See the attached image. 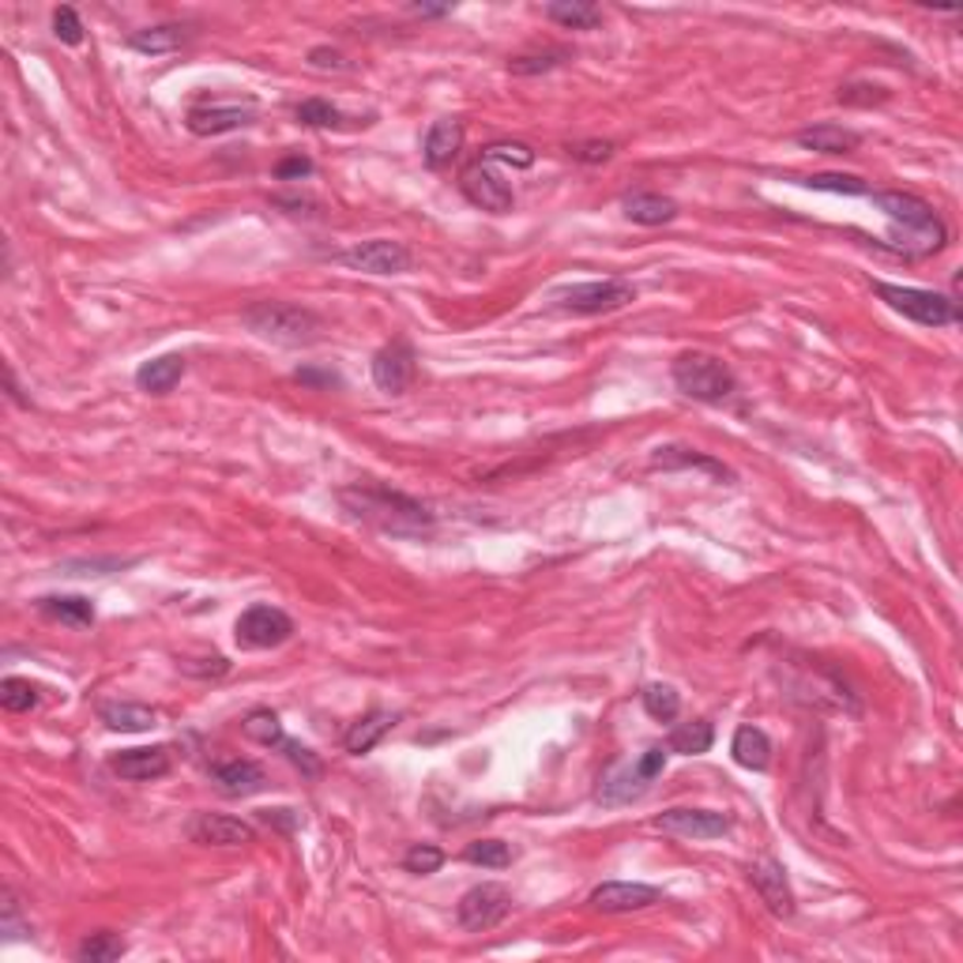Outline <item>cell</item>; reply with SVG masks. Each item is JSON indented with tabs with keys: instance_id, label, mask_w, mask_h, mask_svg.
Segmentation results:
<instances>
[{
	"instance_id": "obj_34",
	"label": "cell",
	"mask_w": 963,
	"mask_h": 963,
	"mask_svg": "<svg viewBox=\"0 0 963 963\" xmlns=\"http://www.w3.org/2000/svg\"><path fill=\"white\" fill-rule=\"evenodd\" d=\"M799 185L813 193H840V196H869V185L854 173H809V178H794Z\"/></svg>"
},
{
	"instance_id": "obj_3",
	"label": "cell",
	"mask_w": 963,
	"mask_h": 963,
	"mask_svg": "<svg viewBox=\"0 0 963 963\" xmlns=\"http://www.w3.org/2000/svg\"><path fill=\"white\" fill-rule=\"evenodd\" d=\"M241 324L256 339L276 346H313L324 331V320L317 313L294 302H256L241 313Z\"/></svg>"
},
{
	"instance_id": "obj_6",
	"label": "cell",
	"mask_w": 963,
	"mask_h": 963,
	"mask_svg": "<svg viewBox=\"0 0 963 963\" xmlns=\"http://www.w3.org/2000/svg\"><path fill=\"white\" fill-rule=\"evenodd\" d=\"M874 294L881 297L892 313L923 324V328H949L960 320L956 297L937 294V290H918V287H895V282H874Z\"/></svg>"
},
{
	"instance_id": "obj_29",
	"label": "cell",
	"mask_w": 963,
	"mask_h": 963,
	"mask_svg": "<svg viewBox=\"0 0 963 963\" xmlns=\"http://www.w3.org/2000/svg\"><path fill=\"white\" fill-rule=\"evenodd\" d=\"M185 41H188V27H185V23H162V27L136 31V35L129 38V46L136 49V53L159 57V53H173V49H181Z\"/></svg>"
},
{
	"instance_id": "obj_12",
	"label": "cell",
	"mask_w": 963,
	"mask_h": 963,
	"mask_svg": "<svg viewBox=\"0 0 963 963\" xmlns=\"http://www.w3.org/2000/svg\"><path fill=\"white\" fill-rule=\"evenodd\" d=\"M414 373H418V354H414V346L406 339H392V343L373 354V385L380 392L403 395L414 385Z\"/></svg>"
},
{
	"instance_id": "obj_18",
	"label": "cell",
	"mask_w": 963,
	"mask_h": 963,
	"mask_svg": "<svg viewBox=\"0 0 963 963\" xmlns=\"http://www.w3.org/2000/svg\"><path fill=\"white\" fill-rule=\"evenodd\" d=\"M651 467L655 471H704V475L719 478V481H734V471L727 467L722 460L708 452H696L688 444H662L651 452Z\"/></svg>"
},
{
	"instance_id": "obj_13",
	"label": "cell",
	"mask_w": 963,
	"mask_h": 963,
	"mask_svg": "<svg viewBox=\"0 0 963 963\" xmlns=\"http://www.w3.org/2000/svg\"><path fill=\"white\" fill-rule=\"evenodd\" d=\"M253 121H256L253 98H245V102H204L185 113V124L193 136H222V132H237Z\"/></svg>"
},
{
	"instance_id": "obj_24",
	"label": "cell",
	"mask_w": 963,
	"mask_h": 963,
	"mask_svg": "<svg viewBox=\"0 0 963 963\" xmlns=\"http://www.w3.org/2000/svg\"><path fill=\"white\" fill-rule=\"evenodd\" d=\"M621 207H625V219L636 227H667L678 219V204L662 193H629Z\"/></svg>"
},
{
	"instance_id": "obj_1",
	"label": "cell",
	"mask_w": 963,
	"mask_h": 963,
	"mask_svg": "<svg viewBox=\"0 0 963 963\" xmlns=\"http://www.w3.org/2000/svg\"><path fill=\"white\" fill-rule=\"evenodd\" d=\"M339 504L351 512L354 520L369 523V527L385 531L395 538H418L434 531V512L422 501L400 493V489L385 486V481H354V486L339 489Z\"/></svg>"
},
{
	"instance_id": "obj_32",
	"label": "cell",
	"mask_w": 963,
	"mask_h": 963,
	"mask_svg": "<svg viewBox=\"0 0 963 963\" xmlns=\"http://www.w3.org/2000/svg\"><path fill=\"white\" fill-rule=\"evenodd\" d=\"M124 952H129V944H124L121 934H113V929H98V934H87L80 941L76 960L80 963H113V960H121Z\"/></svg>"
},
{
	"instance_id": "obj_43",
	"label": "cell",
	"mask_w": 963,
	"mask_h": 963,
	"mask_svg": "<svg viewBox=\"0 0 963 963\" xmlns=\"http://www.w3.org/2000/svg\"><path fill=\"white\" fill-rule=\"evenodd\" d=\"M888 90L885 87H874V83H846V87H840V102L846 106H877L885 102Z\"/></svg>"
},
{
	"instance_id": "obj_27",
	"label": "cell",
	"mask_w": 963,
	"mask_h": 963,
	"mask_svg": "<svg viewBox=\"0 0 963 963\" xmlns=\"http://www.w3.org/2000/svg\"><path fill=\"white\" fill-rule=\"evenodd\" d=\"M38 610L46 613V618L64 621V625H76V629L95 625V602L83 599V595H46V599H38Z\"/></svg>"
},
{
	"instance_id": "obj_37",
	"label": "cell",
	"mask_w": 963,
	"mask_h": 963,
	"mask_svg": "<svg viewBox=\"0 0 963 963\" xmlns=\"http://www.w3.org/2000/svg\"><path fill=\"white\" fill-rule=\"evenodd\" d=\"M463 858L481 869H504V866H512V846L501 840H478V843H467Z\"/></svg>"
},
{
	"instance_id": "obj_25",
	"label": "cell",
	"mask_w": 963,
	"mask_h": 963,
	"mask_svg": "<svg viewBox=\"0 0 963 963\" xmlns=\"http://www.w3.org/2000/svg\"><path fill=\"white\" fill-rule=\"evenodd\" d=\"M98 719H102L110 730H121V734H144V730H151L155 722H159L155 708H147V704H132V700L102 704V708H98Z\"/></svg>"
},
{
	"instance_id": "obj_45",
	"label": "cell",
	"mask_w": 963,
	"mask_h": 963,
	"mask_svg": "<svg viewBox=\"0 0 963 963\" xmlns=\"http://www.w3.org/2000/svg\"><path fill=\"white\" fill-rule=\"evenodd\" d=\"M309 69H317V72H351V61H346L339 49L317 46V49H309Z\"/></svg>"
},
{
	"instance_id": "obj_7",
	"label": "cell",
	"mask_w": 963,
	"mask_h": 963,
	"mask_svg": "<svg viewBox=\"0 0 963 963\" xmlns=\"http://www.w3.org/2000/svg\"><path fill=\"white\" fill-rule=\"evenodd\" d=\"M629 302H636V287L625 279H595V282H576L553 294V309L576 313V317H599V313L625 309Z\"/></svg>"
},
{
	"instance_id": "obj_19",
	"label": "cell",
	"mask_w": 963,
	"mask_h": 963,
	"mask_svg": "<svg viewBox=\"0 0 963 963\" xmlns=\"http://www.w3.org/2000/svg\"><path fill=\"white\" fill-rule=\"evenodd\" d=\"M211 779L215 787H219L227 799H245V794H256L264 791V783H268V776H264V768L256 760H245V757H234V760H219L211 768Z\"/></svg>"
},
{
	"instance_id": "obj_2",
	"label": "cell",
	"mask_w": 963,
	"mask_h": 963,
	"mask_svg": "<svg viewBox=\"0 0 963 963\" xmlns=\"http://www.w3.org/2000/svg\"><path fill=\"white\" fill-rule=\"evenodd\" d=\"M869 200L892 222L895 253L911 256V260H923V256L941 253L944 241H949V227H944L941 215H937L923 196L895 193V188H877V193L869 188Z\"/></svg>"
},
{
	"instance_id": "obj_40",
	"label": "cell",
	"mask_w": 963,
	"mask_h": 963,
	"mask_svg": "<svg viewBox=\"0 0 963 963\" xmlns=\"http://www.w3.org/2000/svg\"><path fill=\"white\" fill-rule=\"evenodd\" d=\"M481 162H504L516 166V170H527V166H535V151L527 144H516V139H501V144H489L481 151Z\"/></svg>"
},
{
	"instance_id": "obj_30",
	"label": "cell",
	"mask_w": 963,
	"mask_h": 963,
	"mask_svg": "<svg viewBox=\"0 0 963 963\" xmlns=\"http://www.w3.org/2000/svg\"><path fill=\"white\" fill-rule=\"evenodd\" d=\"M711 742H716V727H711L708 719H696V722H678V727L670 730L667 749L682 753V757H700V753L711 749Z\"/></svg>"
},
{
	"instance_id": "obj_21",
	"label": "cell",
	"mask_w": 963,
	"mask_h": 963,
	"mask_svg": "<svg viewBox=\"0 0 963 963\" xmlns=\"http://www.w3.org/2000/svg\"><path fill=\"white\" fill-rule=\"evenodd\" d=\"M463 151V124L444 118V121H434L426 132V144H422V159H426L429 170H444V166H452L455 155Z\"/></svg>"
},
{
	"instance_id": "obj_15",
	"label": "cell",
	"mask_w": 963,
	"mask_h": 963,
	"mask_svg": "<svg viewBox=\"0 0 963 963\" xmlns=\"http://www.w3.org/2000/svg\"><path fill=\"white\" fill-rule=\"evenodd\" d=\"M188 840L204 846H245L256 843V828L241 817H227V813H196L188 820Z\"/></svg>"
},
{
	"instance_id": "obj_9",
	"label": "cell",
	"mask_w": 963,
	"mask_h": 963,
	"mask_svg": "<svg viewBox=\"0 0 963 963\" xmlns=\"http://www.w3.org/2000/svg\"><path fill=\"white\" fill-rule=\"evenodd\" d=\"M512 911V892L504 885H475L471 892H463L460 907H455V918H460L463 929L471 934H486V929L501 926Z\"/></svg>"
},
{
	"instance_id": "obj_23",
	"label": "cell",
	"mask_w": 963,
	"mask_h": 963,
	"mask_svg": "<svg viewBox=\"0 0 963 963\" xmlns=\"http://www.w3.org/2000/svg\"><path fill=\"white\" fill-rule=\"evenodd\" d=\"M185 354H162V358H151L136 369V388L139 392H151V395H166L181 385L185 377Z\"/></svg>"
},
{
	"instance_id": "obj_41",
	"label": "cell",
	"mask_w": 963,
	"mask_h": 963,
	"mask_svg": "<svg viewBox=\"0 0 963 963\" xmlns=\"http://www.w3.org/2000/svg\"><path fill=\"white\" fill-rule=\"evenodd\" d=\"M569 57H572L569 49H546V53H535V57H516L509 69H512V76H538V72L561 69Z\"/></svg>"
},
{
	"instance_id": "obj_22",
	"label": "cell",
	"mask_w": 963,
	"mask_h": 963,
	"mask_svg": "<svg viewBox=\"0 0 963 963\" xmlns=\"http://www.w3.org/2000/svg\"><path fill=\"white\" fill-rule=\"evenodd\" d=\"M799 147H805V151H817V155H851L858 151L862 136L854 129H843V124H813V129H802L799 136Z\"/></svg>"
},
{
	"instance_id": "obj_39",
	"label": "cell",
	"mask_w": 963,
	"mask_h": 963,
	"mask_svg": "<svg viewBox=\"0 0 963 963\" xmlns=\"http://www.w3.org/2000/svg\"><path fill=\"white\" fill-rule=\"evenodd\" d=\"M441 866H444V851H441V846H434V843L406 846V854H403V869H406V874L429 877V874H437Z\"/></svg>"
},
{
	"instance_id": "obj_47",
	"label": "cell",
	"mask_w": 963,
	"mask_h": 963,
	"mask_svg": "<svg viewBox=\"0 0 963 963\" xmlns=\"http://www.w3.org/2000/svg\"><path fill=\"white\" fill-rule=\"evenodd\" d=\"M572 159H580V162H610L613 159V144H610V139H587V144L572 147Z\"/></svg>"
},
{
	"instance_id": "obj_8",
	"label": "cell",
	"mask_w": 963,
	"mask_h": 963,
	"mask_svg": "<svg viewBox=\"0 0 963 963\" xmlns=\"http://www.w3.org/2000/svg\"><path fill=\"white\" fill-rule=\"evenodd\" d=\"M234 636L248 651H268V647H279L294 636V621H290V613L279 610V606L256 602L237 618Z\"/></svg>"
},
{
	"instance_id": "obj_11",
	"label": "cell",
	"mask_w": 963,
	"mask_h": 963,
	"mask_svg": "<svg viewBox=\"0 0 963 963\" xmlns=\"http://www.w3.org/2000/svg\"><path fill=\"white\" fill-rule=\"evenodd\" d=\"M460 188H463V196H467L471 204L481 207V211H489V215H509L512 204H516L509 181H504L493 166L481 162V159L471 162L467 170H463Z\"/></svg>"
},
{
	"instance_id": "obj_14",
	"label": "cell",
	"mask_w": 963,
	"mask_h": 963,
	"mask_svg": "<svg viewBox=\"0 0 963 963\" xmlns=\"http://www.w3.org/2000/svg\"><path fill=\"white\" fill-rule=\"evenodd\" d=\"M655 828L682 840H722L730 832V817L716 809H667L655 817Z\"/></svg>"
},
{
	"instance_id": "obj_49",
	"label": "cell",
	"mask_w": 963,
	"mask_h": 963,
	"mask_svg": "<svg viewBox=\"0 0 963 963\" xmlns=\"http://www.w3.org/2000/svg\"><path fill=\"white\" fill-rule=\"evenodd\" d=\"M0 929H4L8 937L31 934V926L20 918V900H15V892H4V923H0Z\"/></svg>"
},
{
	"instance_id": "obj_44",
	"label": "cell",
	"mask_w": 963,
	"mask_h": 963,
	"mask_svg": "<svg viewBox=\"0 0 963 963\" xmlns=\"http://www.w3.org/2000/svg\"><path fill=\"white\" fill-rule=\"evenodd\" d=\"M294 380L305 388H343V377L336 369H317V365H302L294 369Z\"/></svg>"
},
{
	"instance_id": "obj_51",
	"label": "cell",
	"mask_w": 963,
	"mask_h": 963,
	"mask_svg": "<svg viewBox=\"0 0 963 963\" xmlns=\"http://www.w3.org/2000/svg\"><path fill=\"white\" fill-rule=\"evenodd\" d=\"M414 15H426V20H437V15H448L452 4H411Z\"/></svg>"
},
{
	"instance_id": "obj_35",
	"label": "cell",
	"mask_w": 963,
	"mask_h": 963,
	"mask_svg": "<svg viewBox=\"0 0 963 963\" xmlns=\"http://www.w3.org/2000/svg\"><path fill=\"white\" fill-rule=\"evenodd\" d=\"M38 700H41V688L35 682H27V678H4V682H0V704H4L8 711H15V716L35 711Z\"/></svg>"
},
{
	"instance_id": "obj_46",
	"label": "cell",
	"mask_w": 963,
	"mask_h": 963,
	"mask_svg": "<svg viewBox=\"0 0 963 963\" xmlns=\"http://www.w3.org/2000/svg\"><path fill=\"white\" fill-rule=\"evenodd\" d=\"M279 749H282V753H287V757H290V764H294V768H302V771H305V776H309V779H317V776H320V760H317V757H313V749H305V745L290 742V738H287V742H282V745H279Z\"/></svg>"
},
{
	"instance_id": "obj_17",
	"label": "cell",
	"mask_w": 963,
	"mask_h": 963,
	"mask_svg": "<svg viewBox=\"0 0 963 963\" xmlns=\"http://www.w3.org/2000/svg\"><path fill=\"white\" fill-rule=\"evenodd\" d=\"M749 885L757 888L760 903L776 918H791L794 915V892H791V885H787V874H783V866H779V862H771V858L753 862V866H749Z\"/></svg>"
},
{
	"instance_id": "obj_16",
	"label": "cell",
	"mask_w": 963,
	"mask_h": 963,
	"mask_svg": "<svg viewBox=\"0 0 963 963\" xmlns=\"http://www.w3.org/2000/svg\"><path fill=\"white\" fill-rule=\"evenodd\" d=\"M662 900V888L655 885H641V881H606L587 895L595 911L602 915H625V911H644L655 907Z\"/></svg>"
},
{
	"instance_id": "obj_10",
	"label": "cell",
	"mask_w": 963,
	"mask_h": 963,
	"mask_svg": "<svg viewBox=\"0 0 963 963\" xmlns=\"http://www.w3.org/2000/svg\"><path fill=\"white\" fill-rule=\"evenodd\" d=\"M339 260L351 271H365V276H403V271H411V248L392 237H373L351 245Z\"/></svg>"
},
{
	"instance_id": "obj_33",
	"label": "cell",
	"mask_w": 963,
	"mask_h": 963,
	"mask_svg": "<svg viewBox=\"0 0 963 963\" xmlns=\"http://www.w3.org/2000/svg\"><path fill=\"white\" fill-rule=\"evenodd\" d=\"M294 118L297 124H305V129H343L346 124V113L339 110V106H331L328 98H305V102H297Z\"/></svg>"
},
{
	"instance_id": "obj_42",
	"label": "cell",
	"mask_w": 963,
	"mask_h": 963,
	"mask_svg": "<svg viewBox=\"0 0 963 963\" xmlns=\"http://www.w3.org/2000/svg\"><path fill=\"white\" fill-rule=\"evenodd\" d=\"M53 35L64 41V46H83V23L76 15V8H57L53 12Z\"/></svg>"
},
{
	"instance_id": "obj_26",
	"label": "cell",
	"mask_w": 963,
	"mask_h": 963,
	"mask_svg": "<svg viewBox=\"0 0 963 963\" xmlns=\"http://www.w3.org/2000/svg\"><path fill=\"white\" fill-rule=\"evenodd\" d=\"M395 719L400 716H392V711H385V708H373V711H365V716L354 722L351 730H346V738H343V745H346V753H354V757H362V753H369L373 745L380 742V738L388 734V730L395 727Z\"/></svg>"
},
{
	"instance_id": "obj_28",
	"label": "cell",
	"mask_w": 963,
	"mask_h": 963,
	"mask_svg": "<svg viewBox=\"0 0 963 963\" xmlns=\"http://www.w3.org/2000/svg\"><path fill=\"white\" fill-rule=\"evenodd\" d=\"M730 753L742 768L749 771H764L771 760V742L760 727H738L734 730V742H730Z\"/></svg>"
},
{
	"instance_id": "obj_5",
	"label": "cell",
	"mask_w": 963,
	"mask_h": 963,
	"mask_svg": "<svg viewBox=\"0 0 963 963\" xmlns=\"http://www.w3.org/2000/svg\"><path fill=\"white\" fill-rule=\"evenodd\" d=\"M667 753H670L667 745H647L636 760L610 764V768L602 771L599 794H595V799H599L602 805H629V802L644 799L651 779H659L662 768H667Z\"/></svg>"
},
{
	"instance_id": "obj_4",
	"label": "cell",
	"mask_w": 963,
	"mask_h": 963,
	"mask_svg": "<svg viewBox=\"0 0 963 963\" xmlns=\"http://www.w3.org/2000/svg\"><path fill=\"white\" fill-rule=\"evenodd\" d=\"M674 385L678 392L696 403H727L738 392V377L727 362L704 351H685L674 358Z\"/></svg>"
},
{
	"instance_id": "obj_38",
	"label": "cell",
	"mask_w": 963,
	"mask_h": 963,
	"mask_svg": "<svg viewBox=\"0 0 963 963\" xmlns=\"http://www.w3.org/2000/svg\"><path fill=\"white\" fill-rule=\"evenodd\" d=\"M644 711L659 722H674L678 711H682V696L670 685H647L644 688Z\"/></svg>"
},
{
	"instance_id": "obj_31",
	"label": "cell",
	"mask_w": 963,
	"mask_h": 963,
	"mask_svg": "<svg viewBox=\"0 0 963 963\" xmlns=\"http://www.w3.org/2000/svg\"><path fill=\"white\" fill-rule=\"evenodd\" d=\"M546 15L561 23L564 31H595L602 23V8L592 4V0H553Z\"/></svg>"
},
{
	"instance_id": "obj_48",
	"label": "cell",
	"mask_w": 963,
	"mask_h": 963,
	"mask_svg": "<svg viewBox=\"0 0 963 963\" xmlns=\"http://www.w3.org/2000/svg\"><path fill=\"white\" fill-rule=\"evenodd\" d=\"M313 170H317L313 159H305V155H287V159L276 166V178L279 181H302V178H309Z\"/></svg>"
},
{
	"instance_id": "obj_20",
	"label": "cell",
	"mask_w": 963,
	"mask_h": 963,
	"mask_svg": "<svg viewBox=\"0 0 963 963\" xmlns=\"http://www.w3.org/2000/svg\"><path fill=\"white\" fill-rule=\"evenodd\" d=\"M110 768L118 771L129 783H151L170 771V749L166 745H151V749H124L110 760Z\"/></svg>"
},
{
	"instance_id": "obj_50",
	"label": "cell",
	"mask_w": 963,
	"mask_h": 963,
	"mask_svg": "<svg viewBox=\"0 0 963 963\" xmlns=\"http://www.w3.org/2000/svg\"><path fill=\"white\" fill-rule=\"evenodd\" d=\"M264 820H268V825H279V828H287V832H290V828H297V825H302V817H297L294 809H268V813H264Z\"/></svg>"
},
{
	"instance_id": "obj_36",
	"label": "cell",
	"mask_w": 963,
	"mask_h": 963,
	"mask_svg": "<svg viewBox=\"0 0 963 963\" xmlns=\"http://www.w3.org/2000/svg\"><path fill=\"white\" fill-rule=\"evenodd\" d=\"M241 730H245V738H253V742H260V745H282V742H287L279 716H276V711H268V708L248 711L245 722H241Z\"/></svg>"
},
{
	"instance_id": "obj_52",
	"label": "cell",
	"mask_w": 963,
	"mask_h": 963,
	"mask_svg": "<svg viewBox=\"0 0 963 963\" xmlns=\"http://www.w3.org/2000/svg\"><path fill=\"white\" fill-rule=\"evenodd\" d=\"M4 388H8V400H15L20 406H31L27 400H23V392H20V385H15V377H12V369H4Z\"/></svg>"
}]
</instances>
